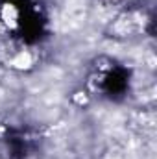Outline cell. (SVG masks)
I'll list each match as a JSON object with an SVG mask.
<instances>
[{
	"label": "cell",
	"mask_w": 157,
	"mask_h": 159,
	"mask_svg": "<svg viewBox=\"0 0 157 159\" xmlns=\"http://www.w3.org/2000/svg\"><path fill=\"white\" fill-rule=\"evenodd\" d=\"M11 65H13L15 69H19V70H24V69H30V67L34 65V59H32V56H30L28 52L20 50V52L11 59Z\"/></svg>",
	"instance_id": "1"
}]
</instances>
